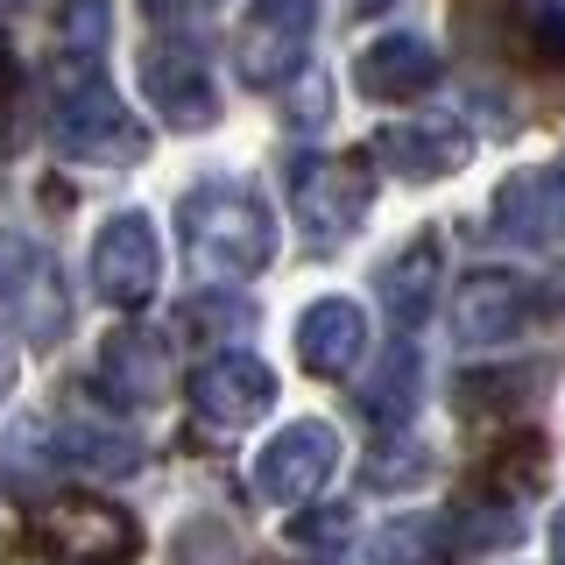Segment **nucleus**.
<instances>
[{"label":"nucleus","instance_id":"obj_1","mask_svg":"<svg viewBox=\"0 0 565 565\" xmlns=\"http://www.w3.org/2000/svg\"><path fill=\"white\" fill-rule=\"evenodd\" d=\"M50 141H57L64 156H78V163H135L141 149H149V135H141V120L120 106V93L106 85L99 57H71L50 71Z\"/></svg>","mask_w":565,"mask_h":565},{"label":"nucleus","instance_id":"obj_2","mask_svg":"<svg viewBox=\"0 0 565 565\" xmlns=\"http://www.w3.org/2000/svg\"><path fill=\"white\" fill-rule=\"evenodd\" d=\"M177 220H184V247L205 276H262L276 262V212L255 184H234V177L199 184L177 205Z\"/></svg>","mask_w":565,"mask_h":565},{"label":"nucleus","instance_id":"obj_3","mask_svg":"<svg viewBox=\"0 0 565 565\" xmlns=\"http://www.w3.org/2000/svg\"><path fill=\"white\" fill-rule=\"evenodd\" d=\"M29 537L50 565H135V552H141L135 516L114 509V502H93V494L50 502L43 516L29 523Z\"/></svg>","mask_w":565,"mask_h":565},{"label":"nucleus","instance_id":"obj_4","mask_svg":"<svg viewBox=\"0 0 565 565\" xmlns=\"http://www.w3.org/2000/svg\"><path fill=\"white\" fill-rule=\"evenodd\" d=\"M311 29H318V0H255V8L241 14V43H234L241 78L255 85V93L290 85L311 57Z\"/></svg>","mask_w":565,"mask_h":565},{"label":"nucleus","instance_id":"obj_5","mask_svg":"<svg viewBox=\"0 0 565 565\" xmlns=\"http://www.w3.org/2000/svg\"><path fill=\"white\" fill-rule=\"evenodd\" d=\"M290 199H297V220L318 247L347 241L361 226V212L375 205V170L367 163H347V156H305L290 170Z\"/></svg>","mask_w":565,"mask_h":565},{"label":"nucleus","instance_id":"obj_6","mask_svg":"<svg viewBox=\"0 0 565 565\" xmlns=\"http://www.w3.org/2000/svg\"><path fill=\"white\" fill-rule=\"evenodd\" d=\"M141 93L170 128H212L220 120V93H212V64L184 35H156L141 50Z\"/></svg>","mask_w":565,"mask_h":565},{"label":"nucleus","instance_id":"obj_7","mask_svg":"<svg viewBox=\"0 0 565 565\" xmlns=\"http://www.w3.org/2000/svg\"><path fill=\"white\" fill-rule=\"evenodd\" d=\"M163 282V241H156L149 212H114L93 241V290L106 305H149Z\"/></svg>","mask_w":565,"mask_h":565},{"label":"nucleus","instance_id":"obj_8","mask_svg":"<svg viewBox=\"0 0 565 565\" xmlns=\"http://www.w3.org/2000/svg\"><path fill=\"white\" fill-rule=\"evenodd\" d=\"M93 388L114 411H149V403H163L170 396V340L149 332V326L106 332L99 361H93Z\"/></svg>","mask_w":565,"mask_h":565},{"label":"nucleus","instance_id":"obj_9","mask_svg":"<svg viewBox=\"0 0 565 565\" xmlns=\"http://www.w3.org/2000/svg\"><path fill=\"white\" fill-rule=\"evenodd\" d=\"M0 305H14V318H22V332L35 347H57L64 326H71L57 262H50L35 241H22V234H0Z\"/></svg>","mask_w":565,"mask_h":565},{"label":"nucleus","instance_id":"obj_10","mask_svg":"<svg viewBox=\"0 0 565 565\" xmlns=\"http://www.w3.org/2000/svg\"><path fill=\"white\" fill-rule=\"evenodd\" d=\"M332 467H340V431L305 417V424H290V431H276L269 446H262L255 488L269 494V502H305V494H318L332 481Z\"/></svg>","mask_w":565,"mask_h":565},{"label":"nucleus","instance_id":"obj_11","mask_svg":"<svg viewBox=\"0 0 565 565\" xmlns=\"http://www.w3.org/2000/svg\"><path fill=\"white\" fill-rule=\"evenodd\" d=\"M530 311H537V290H530L523 276L509 269H481L459 282V305H452V326L467 347H502L516 340V332L530 326Z\"/></svg>","mask_w":565,"mask_h":565},{"label":"nucleus","instance_id":"obj_12","mask_svg":"<svg viewBox=\"0 0 565 565\" xmlns=\"http://www.w3.org/2000/svg\"><path fill=\"white\" fill-rule=\"evenodd\" d=\"M191 396H199V411L212 424H255L276 403V375L255 353H212L199 367V382H191Z\"/></svg>","mask_w":565,"mask_h":565},{"label":"nucleus","instance_id":"obj_13","mask_svg":"<svg viewBox=\"0 0 565 565\" xmlns=\"http://www.w3.org/2000/svg\"><path fill=\"white\" fill-rule=\"evenodd\" d=\"M353 85H361L367 99L396 106V99H417L438 85V50L424 43V35H375V43L353 57Z\"/></svg>","mask_w":565,"mask_h":565},{"label":"nucleus","instance_id":"obj_14","mask_svg":"<svg viewBox=\"0 0 565 565\" xmlns=\"http://www.w3.org/2000/svg\"><path fill=\"white\" fill-rule=\"evenodd\" d=\"M367 149H375V163L396 170V177H452L473 156V141H467L459 120H411V128H382Z\"/></svg>","mask_w":565,"mask_h":565},{"label":"nucleus","instance_id":"obj_15","mask_svg":"<svg viewBox=\"0 0 565 565\" xmlns=\"http://www.w3.org/2000/svg\"><path fill=\"white\" fill-rule=\"evenodd\" d=\"M494 226H502L509 241H558L565 234V163L552 170H516L502 184V199H494Z\"/></svg>","mask_w":565,"mask_h":565},{"label":"nucleus","instance_id":"obj_16","mask_svg":"<svg viewBox=\"0 0 565 565\" xmlns=\"http://www.w3.org/2000/svg\"><path fill=\"white\" fill-rule=\"evenodd\" d=\"M438 269H446V247H438V234H417V241H403L396 255L382 262V276H375V297H382V311L396 318L403 332L431 318Z\"/></svg>","mask_w":565,"mask_h":565},{"label":"nucleus","instance_id":"obj_17","mask_svg":"<svg viewBox=\"0 0 565 565\" xmlns=\"http://www.w3.org/2000/svg\"><path fill=\"white\" fill-rule=\"evenodd\" d=\"M361 347H367V318H361V305H347V297L311 305L305 326H297V353H305V367L326 375V382L347 375V367L361 361Z\"/></svg>","mask_w":565,"mask_h":565},{"label":"nucleus","instance_id":"obj_18","mask_svg":"<svg viewBox=\"0 0 565 565\" xmlns=\"http://www.w3.org/2000/svg\"><path fill=\"white\" fill-rule=\"evenodd\" d=\"M57 459L64 467H78V473H106V481H120V473H135L141 467V446L128 431H99V424H64L57 438Z\"/></svg>","mask_w":565,"mask_h":565},{"label":"nucleus","instance_id":"obj_19","mask_svg":"<svg viewBox=\"0 0 565 565\" xmlns=\"http://www.w3.org/2000/svg\"><path fill=\"white\" fill-rule=\"evenodd\" d=\"M452 523H431V516H403L388 523L375 544H367V565H452Z\"/></svg>","mask_w":565,"mask_h":565},{"label":"nucleus","instance_id":"obj_20","mask_svg":"<svg viewBox=\"0 0 565 565\" xmlns=\"http://www.w3.org/2000/svg\"><path fill=\"white\" fill-rule=\"evenodd\" d=\"M361 403H367V417H375V424H403V417H411V411H417V353H411V347L388 353L382 375L367 382Z\"/></svg>","mask_w":565,"mask_h":565},{"label":"nucleus","instance_id":"obj_21","mask_svg":"<svg viewBox=\"0 0 565 565\" xmlns=\"http://www.w3.org/2000/svg\"><path fill=\"white\" fill-rule=\"evenodd\" d=\"M424 473H431V452H424V446H388V452L367 459V488H375V494H396V488L424 481Z\"/></svg>","mask_w":565,"mask_h":565},{"label":"nucleus","instance_id":"obj_22","mask_svg":"<svg viewBox=\"0 0 565 565\" xmlns=\"http://www.w3.org/2000/svg\"><path fill=\"white\" fill-rule=\"evenodd\" d=\"M106 22H114V0H64V43L78 57H99Z\"/></svg>","mask_w":565,"mask_h":565},{"label":"nucleus","instance_id":"obj_23","mask_svg":"<svg viewBox=\"0 0 565 565\" xmlns=\"http://www.w3.org/2000/svg\"><path fill=\"white\" fill-rule=\"evenodd\" d=\"M347 530H353L347 509H326V516H297V523H290V537H297V544H318V552H340Z\"/></svg>","mask_w":565,"mask_h":565},{"label":"nucleus","instance_id":"obj_24","mask_svg":"<svg viewBox=\"0 0 565 565\" xmlns=\"http://www.w3.org/2000/svg\"><path fill=\"white\" fill-rule=\"evenodd\" d=\"M14 85H22V71H14V50L0 43V106H8V93H14Z\"/></svg>","mask_w":565,"mask_h":565},{"label":"nucleus","instance_id":"obj_25","mask_svg":"<svg viewBox=\"0 0 565 565\" xmlns=\"http://www.w3.org/2000/svg\"><path fill=\"white\" fill-rule=\"evenodd\" d=\"M8 388H14V340L0 332V396H8Z\"/></svg>","mask_w":565,"mask_h":565},{"label":"nucleus","instance_id":"obj_26","mask_svg":"<svg viewBox=\"0 0 565 565\" xmlns=\"http://www.w3.org/2000/svg\"><path fill=\"white\" fill-rule=\"evenodd\" d=\"M552 558L565 565V509H558V523H552Z\"/></svg>","mask_w":565,"mask_h":565},{"label":"nucleus","instance_id":"obj_27","mask_svg":"<svg viewBox=\"0 0 565 565\" xmlns=\"http://www.w3.org/2000/svg\"><path fill=\"white\" fill-rule=\"evenodd\" d=\"M0 8H22V0H0Z\"/></svg>","mask_w":565,"mask_h":565}]
</instances>
